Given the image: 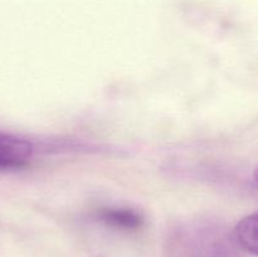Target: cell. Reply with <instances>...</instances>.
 Wrapping results in <instances>:
<instances>
[{
  "label": "cell",
  "instance_id": "cell-1",
  "mask_svg": "<svg viewBox=\"0 0 258 257\" xmlns=\"http://www.w3.org/2000/svg\"><path fill=\"white\" fill-rule=\"evenodd\" d=\"M231 228L209 217H194L169 231L163 257H243Z\"/></svg>",
  "mask_w": 258,
  "mask_h": 257
},
{
  "label": "cell",
  "instance_id": "cell-2",
  "mask_svg": "<svg viewBox=\"0 0 258 257\" xmlns=\"http://www.w3.org/2000/svg\"><path fill=\"white\" fill-rule=\"evenodd\" d=\"M33 145L25 139L0 133V170H15L29 163Z\"/></svg>",
  "mask_w": 258,
  "mask_h": 257
},
{
  "label": "cell",
  "instance_id": "cell-3",
  "mask_svg": "<svg viewBox=\"0 0 258 257\" xmlns=\"http://www.w3.org/2000/svg\"><path fill=\"white\" fill-rule=\"evenodd\" d=\"M100 218L108 226L123 231H135L144 224V217L131 208H103Z\"/></svg>",
  "mask_w": 258,
  "mask_h": 257
},
{
  "label": "cell",
  "instance_id": "cell-4",
  "mask_svg": "<svg viewBox=\"0 0 258 257\" xmlns=\"http://www.w3.org/2000/svg\"><path fill=\"white\" fill-rule=\"evenodd\" d=\"M257 213L244 217L232 229L237 243L242 251L256 256L257 253Z\"/></svg>",
  "mask_w": 258,
  "mask_h": 257
}]
</instances>
